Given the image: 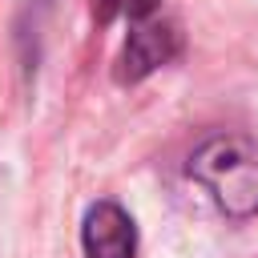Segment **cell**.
I'll use <instances>...</instances> for the list:
<instances>
[{
    "label": "cell",
    "mask_w": 258,
    "mask_h": 258,
    "mask_svg": "<svg viewBox=\"0 0 258 258\" xmlns=\"http://www.w3.org/2000/svg\"><path fill=\"white\" fill-rule=\"evenodd\" d=\"M177 52H181V32H177L173 20H157L153 12L137 16V20H129V36H125V48H121L117 81H125V85L145 81L149 73L169 64Z\"/></svg>",
    "instance_id": "cell-2"
},
{
    "label": "cell",
    "mask_w": 258,
    "mask_h": 258,
    "mask_svg": "<svg viewBox=\"0 0 258 258\" xmlns=\"http://www.w3.org/2000/svg\"><path fill=\"white\" fill-rule=\"evenodd\" d=\"M189 177L214 198V206L246 222L258 214V145L246 133H214L189 153Z\"/></svg>",
    "instance_id": "cell-1"
},
{
    "label": "cell",
    "mask_w": 258,
    "mask_h": 258,
    "mask_svg": "<svg viewBox=\"0 0 258 258\" xmlns=\"http://www.w3.org/2000/svg\"><path fill=\"white\" fill-rule=\"evenodd\" d=\"M81 250L85 258H137V226L129 210L113 198L93 202L81 222Z\"/></svg>",
    "instance_id": "cell-3"
},
{
    "label": "cell",
    "mask_w": 258,
    "mask_h": 258,
    "mask_svg": "<svg viewBox=\"0 0 258 258\" xmlns=\"http://www.w3.org/2000/svg\"><path fill=\"white\" fill-rule=\"evenodd\" d=\"M93 8L101 16H129V20H137V16H149L157 8V0H93Z\"/></svg>",
    "instance_id": "cell-4"
}]
</instances>
